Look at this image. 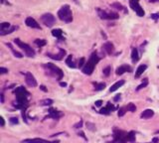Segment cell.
<instances>
[{"label": "cell", "mask_w": 159, "mask_h": 143, "mask_svg": "<svg viewBox=\"0 0 159 143\" xmlns=\"http://www.w3.org/2000/svg\"><path fill=\"white\" fill-rule=\"evenodd\" d=\"M15 95H16V103L15 106L17 108H21L22 110H26V107L28 106V96L30 93L27 92L24 86H19L15 91Z\"/></svg>", "instance_id": "cell-1"}, {"label": "cell", "mask_w": 159, "mask_h": 143, "mask_svg": "<svg viewBox=\"0 0 159 143\" xmlns=\"http://www.w3.org/2000/svg\"><path fill=\"white\" fill-rule=\"evenodd\" d=\"M100 60H101V58L98 57L97 53L94 52L93 54L90 55L89 61L86 63L85 67L83 68V73H84L85 75H88V76H90L94 70V67H96L97 64L100 62Z\"/></svg>", "instance_id": "cell-2"}, {"label": "cell", "mask_w": 159, "mask_h": 143, "mask_svg": "<svg viewBox=\"0 0 159 143\" xmlns=\"http://www.w3.org/2000/svg\"><path fill=\"white\" fill-rule=\"evenodd\" d=\"M43 68H44V70H45V72H46V74L48 75V76L54 77L58 81L62 80V78L64 77L63 71L60 69V68L55 66L54 64H51V63L45 64V65H43Z\"/></svg>", "instance_id": "cell-3"}, {"label": "cell", "mask_w": 159, "mask_h": 143, "mask_svg": "<svg viewBox=\"0 0 159 143\" xmlns=\"http://www.w3.org/2000/svg\"><path fill=\"white\" fill-rule=\"evenodd\" d=\"M58 16L60 20L64 21L65 23H71L73 21V13L70 8V5H64L61 7V9L58 11Z\"/></svg>", "instance_id": "cell-4"}, {"label": "cell", "mask_w": 159, "mask_h": 143, "mask_svg": "<svg viewBox=\"0 0 159 143\" xmlns=\"http://www.w3.org/2000/svg\"><path fill=\"white\" fill-rule=\"evenodd\" d=\"M97 14L100 16L101 19H104V20H116L119 18V15L115 13V12H108V11L103 10L101 8H97Z\"/></svg>", "instance_id": "cell-5"}, {"label": "cell", "mask_w": 159, "mask_h": 143, "mask_svg": "<svg viewBox=\"0 0 159 143\" xmlns=\"http://www.w3.org/2000/svg\"><path fill=\"white\" fill-rule=\"evenodd\" d=\"M14 43L24 51L26 56H28V57H30V58H33L34 56H35V51H34V49H32L31 47L29 46V45H27L26 43H23L20 39H15Z\"/></svg>", "instance_id": "cell-6"}, {"label": "cell", "mask_w": 159, "mask_h": 143, "mask_svg": "<svg viewBox=\"0 0 159 143\" xmlns=\"http://www.w3.org/2000/svg\"><path fill=\"white\" fill-rule=\"evenodd\" d=\"M41 21H42L47 27L51 28L56 23V18H55L54 15L51 14V13H45L41 16Z\"/></svg>", "instance_id": "cell-7"}, {"label": "cell", "mask_w": 159, "mask_h": 143, "mask_svg": "<svg viewBox=\"0 0 159 143\" xmlns=\"http://www.w3.org/2000/svg\"><path fill=\"white\" fill-rule=\"evenodd\" d=\"M129 5L131 7V9L135 11L136 14L138 15L139 17H143L144 16V10H143L142 7L139 5V0H129Z\"/></svg>", "instance_id": "cell-8"}, {"label": "cell", "mask_w": 159, "mask_h": 143, "mask_svg": "<svg viewBox=\"0 0 159 143\" xmlns=\"http://www.w3.org/2000/svg\"><path fill=\"white\" fill-rule=\"evenodd\" d=\"M25 82L26 84H27L29 86H31V88H34V86H37V81L36 78H34V76L29 73V72H27V73L25 74Z\"/></svg>", "instance_id": "cell-9"}, {"label": "cell", "mask_w": 159, "mask_h": 143, "mask_svg": "<svg viewBox=\"0 0 159 143\" xmlns=\"http://www.w3.org/2000/svg\"><path fill=\"white\" fill-rule=\"evenodd\" d=\"M65 55H66V51L63 50V49H59V53L57 55H53V54H51V53H47V56L49 58L56 60V61H61Z\"/></svg>", "instance_id": "cell-10"}, {"label": "cell", "mask_w": 159, "mask_h": 143, "mask_svg": "<svg viewBox=\"0 0 159 143\" xmlns=\"http://www.w3.org/2000/svg\"><path fill=\"white\" fill-rule=\"evenodd\" d=\"M25 24L30 28H34V29H41L40 25L38 24V22L32 17H27L25 20Z\"/></svg>", "instance_id": "cell-11"}, {"label": "cell", "mask_w": 159, "mask_h": 143, "mask_svg": "<svg viewBox=\"0 0 159 143\" xmlns=\"http://www.w3.org/2000/svg\"><path fill=\"white\" fill-rule=\"evenodd\" d=\"M132 69H131V67L130 66H128V65H122V66H119L118 68L116 69L115 71V73L117 76H122V75H123L124 73H126V72H131Z\"/></svg>", "instance_id": "cell-12"}, {"label": "cell", "mask_w": 159, "mask_h": 143, "mask_svg": "<svg viewBox=\"0 0 159 143\" xmlns=\"http://www.w3.org/2000/svg\"><path fill=\"white\" fill-rule=\"evenodd\" d=\"M22 143H59V140L57 141H47L41 138H34V139H25L22 141Z\"/></svg>", "instance_id": "cell-13"}, {"label": "cell", "mask_w": 159, "mask_h": 143, "mask_svg": "<svg viewBox=\"0 0 159 143\" xmlns=\"http://www.w3.org/2000/svg\"><path fill=\"white\" fill-rule=\"evenodd\" d=\"M103 50L107 53L108 55H112L113 52H115V46H113V44L111 43V42H107L104 44L103 46Z\"/></svg>", "instance_id": "cell-14"}, {"label": "cell", "mask_w": 159, "mask_h": 143, "mask_svg": "<svg viewBox=\"0 0 159 143\" xmlns=\"http://www.w3.org/2000/svg\"><path fill=\"white\" fill-rule=\"evenodd\" d=\"M115 110V107L113 106L111 103H108L107 106L104 107V108H101V110H100V113L101 114H109L111 111H113Z\"/></svg>", "instance_id": "cell-15"}, {"label": "cell", "mask_w": 159, "mask_h": 143, "mask_svg": "<svg viewBox=\"0 0 159 143\" xmlns=\"http://www.w3.org/2000/svg\"><path fill=\"white\" fill-rule=\"evenodd\" d=\"M49 113H50V115H49V117H52V118H55V119H58V118H60V117H61V116L63 115L62 112L53 110V108H51V110H49Z\"/></svg>", "instance_id": "cell-16"}, {"label": "cell", "mask_w": 159, "mask_h": 143, "mask_svg": "<svg viewBox=\"0 0 159 143\" xmlns=\"http://www.w3.org/2000/svg\"><path fill=\"white\" fill-rule=\"evenodd\" d=\"M153 115H154V111L152 110H145L141 113V118H143V119H148L150 117H152Z\"/></svg>", "instance_id": "cell-17"}, {"label": "cell", "mask_w": 159, "mask_h": 143, "mask_svg": "<svg viewBox=\"0 0 159 143\" xmlns=\"http://www.w3.org/2000/svg\"><path fill=\"white\" fill-rule=\"evenodd\" d=\"M146 69H147V66L146 65H140V66H139L137 68V70H136V72H135V78H137L140 77L141 75L145 72Z\"/></svg>", "instance_id": "cell-18"}, {"label": "cell", "mask_w": 159, "mask_h": 143, "mask_svg": "<svg viewBox=\"0 0 159 143\" xmlns=\"http://www.w3.org/2000/svg\"><path fill=\"white\" fill-rule=\"evenodd\" d=\"M66 64H67V66L69 67V68H72V69H75L76 67V64H75V62H74V60H73V56L72 55H69L67 57V59H66Z\"/></svg>", "instance_id": "cell-19"}, {"label": "cell", "mask_w": 159, "mask_h": 143, "mask_svg": "<svg viewBox=\"0 0 159 143\" xmlns=\"http://www.w3.org/2000/svg\"><path fill=\"white\" fill-rule=\"evenodd\" d=\"M124 85V81H118V82H116L115 85H111V88L109 89V92H115L116 89H118L120 86H122Z\"/></svg>", "instance_id": "cell-20"}, {"label": "cell", "mask_w": 159, "mask_h": 143, "mask_svg": "<svg viewBox=\"0 0 159 143\" xmlns=\"http://www.w3.org/2000/svg\"><path fill=\"white\" fill-rule=\"evenodd\" d=\"M131 60L133 63H136L139 60V55H138V51L136 48L132 49V52H131Z\"/></svg>", "instance_id": "cell-21"}, {"label": "cell", "mask_w": 159, "mask_h": 143, "mask_svg": "<svg viewBox=\"0 0 159 143\" xmlns=\"http://www.w3.org/2000/svg\"><path fill=\"white\" fill-rule=\"evenodd\" d=\"M52 35L54 37H56V38H58L59 40H63V37H62L63 31L61 29H54L52 31Z\"/></svg>", "instance_id": "cell-22"}, {"label": "cell", "mask_w": 159, "mask_h": 143, "mask_svg": "<svg viewBox=\"0 0 159 143\" xmlns=\"http://www.w3.org/2000/svg\"><path fill=\"white\" fill-rule=\"evenodd\" d=\"M17 29H18L17 26H11L9 29H7V30H5V31H3V32H0V35H1V36L8 35V34H11V33L14 32L15 30H17Z\"/></svg>", "instance_id": "cell-23"}, {"label": "cell", "mask_w": 159, "mask_h": 143, "mask_svg": "<svg viewBox=\"0 0 159 143\" xmlns=\"http://www.w3.org/2000/svg\"><path fill=\"white\" fill-rule=\"evenodd\" d=\"M6 45H7V46H8V47L10 48V50L12 51L13 55H14V56H15V57H16V58H19V59H20V58H22V57H23V55H22L21 53H19V52H17V51H15V50H14V49H13V47L11 46V44L7 43Z\"/></svg>", "instance_id": "cell-24"}, {"label": "cell", "mask_w": 159, "mask_h": 143, "mask_svg": "<svg viewBox=\"0 0 159 143\" xmlns=\"http://www.w3.org/2000/svg\"><path fill=\"white\" fill-rule=\"evenodd\" d=\"M34 43H35L38 47H43V46H45V45L47 44V42H46V40H44V39H36L35 41H34Z\"/></svg>", "instance_id": "cell-25"}, {"label": "cell", "mask_w": 159, "mask_h": 143, "mask_svg": "<svg viewBox=\"0 0 159 143\" xmlns=\"http://www.w3.org/2000/svg\"><path fill=\"white\" fill-rule=\"evenodd\" d=\"M111 6L112 7V8H115V9H117V10H120V11L124 10V7H123L122 4H120V3H118V2L112 3V4H111ZM124 12H126V11L124 10Z\"/></svg>", "instance_id": "cell-26"}, {"label": "cell", "mask_w": 159, "mask_h": 143, "mask_svg": "<svg viewBox=\"0 0 159 143\" xmlns=\"http://www.w3.org/2000/svg\"><path fill=\"white\" fill-rule=\"evenodd\" d=\"M127 141L134 142L135 141V132L134 131H130L127 133Z\"/></svg>", "instance_id": "cell-27"}, {"label": "cell", "mask_w": 159, "mask_h": 143, "mask_svg": "<svg viewBox=\"0 0 159 143\" xmlns=\"http://www.w3.org/2000/svg\"><path fill=\"white\" fill-rule=\"evenodd\" d=\"M105 88V84L104 82H100V84H94V89L97 92L103 91V89Z\"/></svg>", "instance_id": "cell-28"}, {"label": "cell", "mask_w": 159, "mask_h": 143, "mask_svg": "<svg viewBox=\"0 0 159 143\" xmlns=\"http://www.w3.org/2000/svg\"><path fill=\"white\" fill-rule=\"evenodd\" d=\"M10 27H11L10 23H8V22H3V23L1 24V26H0V32L5 31V30L9 29Z\"/></svg>", "instance_id": "cell-29"}, {"label": "cell", "mask_w": 159, "mask_h": 143, "mask_svg": "<svg viewBox=\"0 0 159 143\" xmlns=\"http://www.w3.org/2000/svg\"><path fill=\"white\" fill-rule=\"evenodd\" d=\"M147 85H148V80H147V78H144V81H143L142 84L139 85L137 88H136V91H140V89H144L145 86H147Z\"/></svg>", "instance_id": "cell-30"}, {"label": "cell", "mask_w": 159, "mask_h": 143, "mask_svg": "<svg viewBox=\"0 0 159 143\" xmlns=\"http://www.w3.org/2000/svg\"><path fill=\"white\" fill-rule=\"evenodd\" d=\"M111 66H108L107 68H104V71H103L104 76H105V77H108V76H109V74H111Z\"/></svg>", "instance_id": "cell-31"}, {"label": "cell", "mask_w": 159, "mask_h": 143, "mask_svg": "<svg viewBox=\"0 0 159 143\" xmlns=\"http://www.w3.org/2000/svg\"><path fill=\"white\" fill-rule=\"evenodd\" d=\"M127 110L128 111H131V112H134L136 110V106L133 104V103H128L127 104Z\"/></svg>", "instance_id": "cell-32"}, {"label": "cell", "mask_w": 159, "mask_h": 143, "mask_svg": "<svg viewBox=\"0 0 159 143\" xmlns=\"http://www.w3.org/2000/svg\"><path fill=\"white\" fill-rule=\"evenodd\" d=\"M126 110H127V107H122V108H119V110H118V116H119V117H122V116H123L124 114H125Z\"/></svg>", "instance_id": "cell-33"}, {"label": "cell", "mask_w": 159, "mask_h": 143, "mask_svg": "<svg viewBox=\"0 0 159 143\" xmlns=\"http://www.w3.org/2000/svg\"><path fill=\"white\" fill-rule=\"evenodd\" d=\"M86 65V59L85 58H81L79 60V67L80 68H84Z\"/></svg>", "instance_id": "cell-34"}, {"label": "cell", "mask_w": 159, "mask_h": 143, "mask_svg": "<svg viewBox=\"0 0 159 143\" xmlns=\"http://www.w3.org/2000/svg\"><path fill=\"white\" fill-rule=\"evenodd\" d=\"M87 126H88V128H89L90 130H92V131H94V130H96V126H94V123L87 122Z\"/></svg>", "instance_id": "cell-35"}, {"label": "cell", "mask_w": 159, "mask_h": 143, "mask_svg": "<svg viewBox=\"0 0 159 143\" xmlns=\"http://www.w3.org/2000/svg\"><path fill=\"white\" fill-rule=\"evenodd\" d=\"M52 103H53L52 99H45V100L42 101V103H41V104L42 105H51Z\"/></svg>", "instance_id": "cell-36"}, {"label": "cell", "mask_w": 159, "mask_h": 143, "mask_svg": "<svg viewBox=\"0 0 159 143\" xmlns=\"http://www.w3.org/2000/svg\"><path fill=\"white\" fill-rule=\"evenodd\" d=\"M9 121L12 123V124H17L18 122H19V120H18V118L17 117H11L10 119H9Z\"/></svg>", "instance_id": "cell-37"}, {"label": "cell", "mask_w": 159, "mask_h": 143, "mask_svg": "<svg viewBox=\"0 0 159 143\" xmlns=\"http://www.w3.org/2000/svg\"><path fill=\"white\" fill-rule=\"evenodd\" d=\"M82 126H83V120H80L77 124H75L74 125V128H81Z\"/></svg>", "instance_id": "cell-38"}, {"label": "cell", "mask_w": 159, "mask_h": 143, "mask_svg": "<svg viewBox=\"0 0 159 143\" xmlns=\"http://www.w3.org/2000/svg\"><path fill=\"white\" fill-rule=\"evenodd\" d=\"M7 73H8V70H7L6 68H3V67L0 68V74L1 75H4V74H7Z\"/></svg>", "instance_id": "cell-39"}, {"label": "cell", "mask_w": 159, "mask_h": 143, "mask_svg": "<svg viewBox=\"0 0 159 143\" xmlns=\"http://www.w3.org/2000/svg\"><path fill=\"white\" fill-rule=\"evenodd\" d=\"M151 18H152V19H154V20H157L158 18H159V13L152 14V15H151Z\"/></svg>", "instance_id": "cell-40"}, {"label": "cell", "mask_w": 159, "mask_h": 143, "mask_svg": "<svg viewBox=\"0 0 159 143\" xmlns=\"http://www.w3.org/2000/svg\"><path fill=\"white\" fill-rule=\"evenodd\" d=\"M101 103H103V100H97L94 104H96V106H101Z\"/></svg>", "instance_id": "cell-41"}, {"label": "cell", "mask_w": 159, "mask_h": 143, "mask_svg": "<svg viewBox=\"0 0 159 143\" xmlns=\"http://www.w3.org/2000/svg\"><path fill=\"white\" fill-rule=\"evenodd\" d=\"M0 121H1V126L3 127V126L5 125V121H4V118H3L2 116H1V117H0Z\"/></svg>", "instance_id": "cell-42"}, {"label": "cell", "mask_w": 159, "mask_h": 143, "mask_svg": "<svg viewBox=\"0 0 159 143\" xmlns=\"http://www.w3.org/2000/svg\"><path fill=\"white\" fill-rule=\"evenodd\" d=\"M119 99H120V95H116V96L113 99V100H115V101H118Z\"/></svg>", "instance_id": "cell-43"}, {"label": "cell", "mask_w": 159, "mask_h": 143, "mask_svg": "<svg viewBox=\"0 0 159 143\" xmlns=\"http://www.w3.org/2000/svg\"><path fill=\"white\" fill-rule=\"evenodd\" d=\"M79 135H81V136H82L83 138H84L85 140H87V137L85 136V133H84V132H82V131H81V132H79Z\"/></svg>", "instance_id": "cell-44"}, {"label": "cell", "mask_w": 159, "mask_h": 143, "mask_svg": "<svg viewBox=\"0 0 159 143\" xmlns=\"http://www.w3.org/2000/svg\"><path fill=\"white\" fill-rule=\"evenodd\" d=\"M40 89H42L43 92H47V89H46V86H45V85H40Z\"/></svg>", "instance_id": "cell-45"}, {"label": "cell", "mask_w": 159, "mask_h": 143, "mask_svg": "<svg viewBox=\"0 0 159 143\" xmlns=\"http://www.w3.org/2000/svg\"><path fill=\"white\" fill-rule=\"evenodd\" d=\"M1 3L2 4H6V5H10V3L9 2H7L6 0H1Z\"/></svg>", "instance_id": "cell-46"}, {"label": "cell", "mask_w": 159, "mask_h": 143, "mask_svg": "<svg viewBox=\"0 0 159 143\" xmlns=\"http://www.w3.org/2000/svg\"><path fill=\"white\" fill-rule=\"evenodd\" d=\"M158 138L157 137H154L153 139H152V143H158Z\"/></svg>", "instance_id": "cell-47"}, {"label": "cell", "mask_w": 159, "mask_h": 143, "mask_svg": "<svg viewBox=\"0 0 159 143\" xmlns=\"http://www.w3.org/2000/svg\"><path fill=\"white\" fill-rule=\"evenodd\" d=\"M60 85H61V86H64V88H66V86H67V84H66V82H60Z\"/></svg>", "instance_id": "cell-48"}, {"label": "cell", "mask_w": 159, "mask_h": 143, "mask_svg": "<svg viewBox=\"0 0 159 143\" xmlns=\"http://www.w3.org/2000/svg\"><path fill=\"white\" fill-rule=\"evenodd\" d=\"M1 103H4V96H3V95H1Z\"/></svg>", "instance_id": "cell-49"}, {"label": "cell", "mask_w": 159, "mask_h": 143, "mask_svg": "<svg viewBox=\"0 0 159 143\" xmlns=\"http://www.w3.org/2000/svg\"><path fill=\"white\" fill-rule=\"evenodd\" d=\"M157 1H159V0H149L150 3H155V2H157Z\"/></svg>", "instance_id": "cell-50"}, {"label": "cell", "mask_w": 159, "mask_h": 143, "mask_svg": "<svg viewBox=\"0 0 159 143\" xmlns=\"http://www.w3.org/2000/svg\"><path fill=\"white\" fill-rule=\"evenodd\" d=\"M74 1H77V0H74Z\"/></svg>", "instance_id": "cell-51"}, {"label": "cell", "mask_w": 159, "mask_h": 143, "mask_svg": "<svg viewBox=\"0 0 159 143\" xmlns=\"http://www.w3.org/2000/svg\"><path fill=\"white\" fill-rule=\"evenodd\" d=\"M150 143H152V142H150Z\"/></svg>", "instance_id": "cell-52"}]
</instances>
